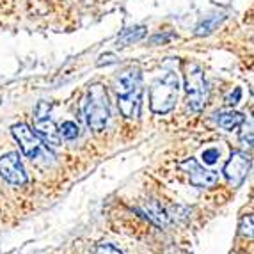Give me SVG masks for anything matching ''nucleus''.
Instances as JSON below:
<instances>
[{
  "label": "nucleus",
  "mask_w": 254,
  "mask_h": 254,
  "mask_svg": "<svg viewBox=\"0 0 254 254\" xmlns=\"http://www.w3.org/2000/svg\"><path fill=\"white\" fill-rule=\"evenodd\" d=\"M224 20V16H210L206 18V20H203L199 23V25L195 27V36H208V34H212L213 30L217 29V25H219L220 21Z\"/></svg>",
  "instance_id": "nucleus-14"
},
{
  "label": "nucleus",
  "mask_w": 254,
  "mask_h": 254,
  "mask_svg": "<svg viewBox=\"0 0 254 254\" xmlns=\"http://www.w3.org/2000/svg\"><path fill=\"white\" fill-rule=\"evenodd\" d=\"M203 160H204V164H208V165H212V164H215L217 162V158L220 157V151L217 148H210V149H204L203 151Z\"/></svg>",
  "instance_id": "nucleus-18"
},
{
  "label": "nucleus",
  "mask_w": 254,
  "mask_h": 254,
  "mask_svg": "<svg viewBox=\"0 0 254 254\" xmlns=\"http://www.w3.org/2000/svg\"><path fill=\"white\" fill-rule=\"evenodd\" d=\"M34 131L38 133L39 139H41L43 142H47V144H50V146H59L61 144L59 128H57V125L50 119V116L36 118Z\"/></svg>",
  "instance_id": "nucleus-9"
},
{
  "label": "nucleus",
  "mask_w": 254,
  "mask_h": 254,
  "mask_svg": "<svg viewBox=\"0 0 254 254\" xmlns=\"http://www.w3.org/2000/svg\"><path fill=\"white\" fill-rule=\"evenodd\" d=\"M185 91L187 105L192 112H201L208 102V85L204 73L197 64H189L185 73Z\"/></svg>",
  "instance_id": "nucleus-4"
},
{
  "label": "nucleus",
  "mask_w": 254,
  "mask_h": 254,
  "mask_svg": "<svg viewBox=\"0 0 254 254\" xmlns=\"http://www.w3.org/2000/svg\"><path fill=\"white\" fill-rule=\"evenodd\" d=\"M94 254H123L119 249H116L114 246L110 244H98L96 249H94Z\"/></svg>",
  "instance_id": "nucleus-19"
},
{
  "label": "nucleus",
  "mask_w": 254,
  "mask_h": 254,
  "mask_svg": "<svg viewBox=\"0 0 254 254\" xmlns=\"http://www.w3.org/2000/svg\"><path fill=\"white\" fill-rule=\"evenodd\" d=\"M59 135L68 140H73L80 135V128H78L76 123H73V121H64V123L59 127Z\"/></svg>",
  "instance_id": "nucleus-15"
},
{
  "label": "nucleus",
  "mask_w": 254,
  "mask_h": 254,
  "mask_svg": "<svg viewBox=\"0 0 254 254\" xmlns=\"http://www.w3.org/2000/svg\"><path fill=\"white\" fill-rule=\"evenodd\" d=\"M0 176L7 183H11V185H25L27 173L18 153L11 151L0 157Z\"/></svg>",
  "instance_id": "nucleus-5"
},
{
  "label": "nucleus",
  "mask_w": 254,
  "mask_h": 254,
  "mask_svg": "<svg viewBox=\"0 0 254 254\" xmlns=\"http://www.w3.org/2000/svg\"><path fill=\"white\" fill-rule=\"evenodd\" d=\"M215 121L222 130L233 131L235 128L242 125L244 116H242L240 112H237V110H228V112H220V114H217Z\"/></svg>",
  "instance_id": "nucleus-12"
},
{
  "label": "nucleus",
  "mask_w": 254,
  "mask_h": 254,
  "mask_svg": "<svg viewBox=\"0 0 254 254\" xmlns=\"http://www.w3.org/2000/svg\"><path fill=\"white\" fill-rule=\"evenodd\" d=\"M240 233L247 238H253V215H246L240 222Z\"/></svg>",
  "instance_id": "nucleus-17"
},
{
  "label": "nucleus",
  "mask_w": 254,
  "mask_h": 254,
  "mask_svg": "<svg viewBox=\"0 0 254 254\" xmlns=\"http://www.w3.org/2000/svg\"><path fill=\"white\" fill-rule=\"evenodd\" d=\"M142 212H144V215L148 217L149 220H153L157 226H162V228L169 226V215L162 210L160 204L149 203V204H146V206L142 208Z\"/></svg>",
  "instance_id": "nucleus-13"
},
{
  "label": "nucleus",
  "mask_w": 254,
  "mask_h": 254,
  "mask_svg": "<svg viewBox=\"0 0 254 254\" xmlns=\"http://www.w3.org/2000/svg\"><path fill=\"white\" fill-rule=\"evenodd\" d=\"M180 167L185 171L189 180H190V183L195 187L210 189V187H213L219 182V176H217L215 171L204 169L195 158H187V160H183L182 164H180Z\"/></svg>",
  "instance_id": "nucleus-7"
},
{
  "label": "nucleus",
  "mask_w": 254,
  "mask_h": 254,
  "mask_svg": "<svg viewBox=\"0 0 254 254\" xmlns=\"http://www.w3.org/2000/svg\"><path fill=\"white\" fill-rule=\"evenodd\" d=\"M242 131H240V140L242 144L247 146V148H251L253 146V119H244L242 121Z\"/></svg>",
  "instance_id": "nucleus-16"
},
{
  "label": "nucleus",
  "mask_w": 254,
  "mask_h": 254,
  "mask_svg": "<svg viewBox=\"0 0 254 254\" xmlns=\"http://www.w3.org/2000/svg\"><path fill=\"white\" fill-rule=\"evenodd\" d=\"M13 131L14 139L18 140V144H20L21 153L25 155L27 158H30L32 162H38V164L43 165H48L54 162V157H52V153L48 151V148L45 146L41 139L38 137L32 128L25 123H18L11 128Z\"/></svg>",
  "instance_id": "nucleus-3"
},
{
  "label": "nucleus",
  "mask_w": 254,
  "mask_h": 254,
  "mask_svg": "<svg viewBox=\"0 0 254 254\" xmlns=\"http://www.w3.org/2000/svg\"><path fill=\"white\" fill-rule=\"evenodd\" d=\"M140 69L139 68H130L127 71H123L121 75L118 76V80H116V91H118V96H123V94H128L131 91L139 87L140 84Z\"/></svg>",
  "instance_id": "nucleus-10"
},
{
  "label": "nucleus",
  "mask_w": 254,
  "mask_h": 254,
  "mask_svg": "<svg viewBox=\"0 0 254 254\" xmlns=\"http://www.w3.org/2000/svg\"><path fill=\"white\" fill-rule=\"evenodd\" d=\"M146 34H148V29H146L144 25H137V27H131V29H127L123 34L118 38V41H116V47L125 48V47H128V45L139 43L140 39H144Z\"/></svg>",
  "instance_id": "nucleus-11"
},
{
  "label": "nucleus",
  "mask_w": 254,
  "mask_h": 254,
  "mask_svg": "<svg viewBox=\"0 0 254 254\" xmlns=\"http://www.w3.org/2000/svg\"><path fill=\"white\" fill-rule=\"evenodd\" d=\"M171 38H173V36H155V38H153L151 39V43H153V45H157V43H164V41H167V39H171Z\"/></svg>",
  "instance_id": "nucleus-22"
},
{
  "label": "nucleus",
  "mask_w": 254,
  "mask_h": 254,
  "mask_svg": "<svg viewBox=\"0 0 254 254\" xmlns=\"http://www.w3.org/2000/svg\"><path fill=\"white\" fill-rule=\"evenodd\" d=\"M142 94H144V89L142 85L135 87L128 94H123V96H118V107L119 112L128 119H135L140 116V107H142Z\"/></svg>",
  "instance_id": "nucleus-8"
},
{
  "label": "nucleus",
  "mask_w": 254,
  "mask_h": 254,
  "mask_svg": "<svg viewBox=\"0 0 254 254\" xmlns=\"http://www.w3.org/2000/svg\"><path fill=\"white\" fill-rule=\"evenodd\" d=\"M240 100H242V89L240 87H235L233 93H229L228 96H226V105L233 107V105H237Z\"/></svg>",
  "instance_id": "nucleus-20"
},
{
  "label": "nucleus",
  "mask_w": 254,
  "mask_h": 254,
  "mask_svg": "<svg viewBox=\"0 0 254 254\" xmlns=\"http://www.w3.org/2000/svg\"><path fill=\"white\" fill-rule=\"evenodd\" d=\"M251 169V157L247 153L233 151L224 165V176L231 187H240Z\"/></svg>",
  "instance_id": "nucleus-6"
},
{
  "label": "nucleus",
  "mask_w": 254,
  "mask_h": 254,
  "mask_svg": "<svg viewBox=\"0 0 254 254\" xmlns=\"http://www.w3.org/2000/svg\"><path fill=\"white\" fill-rule=\"evenodd\" d=\"M118 63V57L114 54H103L100 55V59H98V66H107V64H114Z\"/></svg>",
  "instance_id": "nucleus-21"
},
{
  "label": "nucleus",
  "mask_w": 254,
  "mask_h": 254,
  "mask_svg": "<svg viewBox=\"0 0 254 254\" xmlns=\"http://www.w3.org/2000/svg\"><path fill=\"white\" fill-rule=\"evenodd\" d=\"M0 102H2V98H0Z\"/></svg>",
  "instance_id": "nucleus-23"
},
{
  "label": "nucleus",
  "mask_w": 254,
  "mask_h": 254,
  "mask_svg": "<svg viewBox=\"0 0 254 254\" xmlns=\"http://www.w3.org/2000/svg\"><path fill=\"white\" fill-rule=\"evenodd\" d=\"M180 94V78L176 73L167 71L151 84L149 107L155 114H167L176 107Z\"/></svg>",
  "instance_id": "nucleus-1"
},
{
  "label": "nucleus",
  "mask_w": 254,
  "mask_h": 254,
  "mask_svg": "<svg viewBox=\"0 0 254 254\" xmlns=\"http://www.w3.org/2000/svg\"><path fill=\"white\" fill-rule=\"evenodd\" d=\"M84 119L87 127L94 131H102L107 127L110 118L109 94L103 85L94 84L87 89L84 100Z\"/></svg>",
  "instance_id": "nucleus-2"
}]
</instances>
